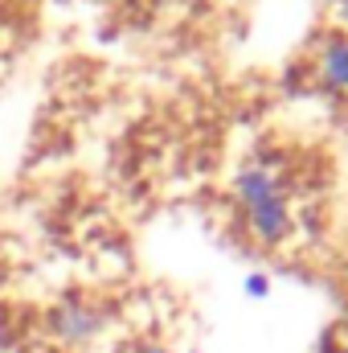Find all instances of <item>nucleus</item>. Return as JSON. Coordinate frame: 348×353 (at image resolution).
<instances>
[{"label":"nucleus","mask_w":348,"mask_h":353,"mask_svg":"<svg viewBox=\"0 0 348 353\" xmlns=\"http://www.w3.org/2000/svg\"><path fill=\"white\" fill-rule=\"evenodd\" d=\"M234 201L246 234L262 247H279L295 230V185L279 157H250L234 173Z\"/></svg>","instance_id":"f257e3e1"},{"label":"nucleus","mask_w":348,"mask_h":353,"mask_svg":"<svg viewBox=\"0 0 348 353\" xmlns=\"http://www.w3.org/2000/svg\"><path fill=\"white\" fill-rule=\"evenodd\" d=\"M107 325H111V308L87 292H74L50 308V333L62 345H90Z\"/></svg>","instance_id":"f03ea898"},{"label":"nucleus","mask_w":348,"mask_h":353,"mask_svg":"<svg viewBox=\"0 0 348 353\" xmlns=\"http://www.w3.org/2000/svg\"><path fill=\"white\" fill-rule=\"evenodd\" d=\"M312 74H316V83L328 90V94L348 99V33H328L316 46Z\"/></svg>","instance_id":"7ed1b4c3"},{"label":"nucleus","mask_w":348,"mask_h":353,"mask_svg":"<svg viewBox=\"0 0 348 353\" xmlns=\"http://www.w3.org/2000/svg\"><path fill=\"white\" fill-rule=\"evenodd\" d=\"M246 292H250L254 300H266V296H270V283H266V275H250V279H246Z\"/></svg>","instance_id":"20e7f679"},{"label":"nucleus","mask_w":348,"mask_h":353,"mask_svg":"<svg viewBox=\"0 0 348 353\" xmlns=\"http://www.w3.org/2000/svg\"><path fill=\"white\" fill-rule=\"evenodd\" d=\"M332 12H336V25H340V33H348V0H332Z\"/></svg>","instance_id":"39448f33"},{"label":"nucleus","mask_w":348,"mask_h":353,"mask_svg":"<svg viewBox=\"0 0 348 353\" xmlns=\"http://www.w3.org/2000/svg\"><path fill=\"white\" fill-rule=\"evenodd\" d=\"M131 353H173L168 345H160V341H144V345H135Z\"/></svg>","instance_id":"423d86ee"},{"label":"nucleus","mask_w":348,"mask_h":353,"mask_svg":"<svg viewBox=\"0 0 348 353\" xmlns=\"http://www.w3.org/2000/svg\"><path fill=\"white\" fill-rule=\"evenodd\" d=\"M332 353H345V350H332Z\"/></svg>","instance_id":"0eeeda50"}]
</instances>
